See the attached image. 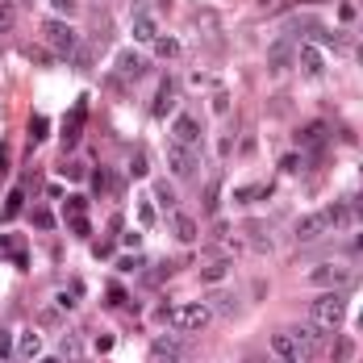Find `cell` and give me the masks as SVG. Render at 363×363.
<instances>
[{"mask_svg":"<svg viewBox=\"0 0 363 363\" xmlns=\"http://www.w3.org/2000/svg\"><path fill=\"white\" fill-rule=\"evenodd\" d=\"M322 143H326V125H301L296 130V146L301 150H322Z\"/></svg>","mask_w":363,"mask_h":363,"instance_id":"cell-15","label":"cell"},{"mask_svg":"<svg viewBox=\"0 0 363 363\" xmlns=\"http://www.w3.org/2000/svg\"><path fill=\"white\" fill-rule=\"evenodd\" d=\"M17 26V4L13 0H0V34H9Z\"/></svg>","mask_w":363,"mask_h":363,"instance_id":"cell-26","label":"cell"},{"mask_svg":"<svg viewBox=\"0 0 363 363\" xmlns=\"http://www.w3.org/2000/svg\"><path fill=\"white\" fill-rule=\"evenodd\" d=\"M34 225H42V230H50V225H55V218H50V209H34Z\"/></svg>","mask_w":363,"mask_h":363,"instance_id":"cell-34","label":"cell"},{"mask_svg":"<svg viewBox=\"0 0 363 363\" xmlns=\"http://www.w3.org/2000/svg\"><path fill=\"white\" fill-rule=\"evenodd\" d=\"M213 242H218V251H221V255H230V259H234V255H242V242H238L234 234H225V225H221L218 234H213Z\"/></svg>","mask_w":363,"mask_h":363,"instance_id":"cell-22","label":"cell"},{"mask_svg":"<svg viewBox=\"0 0 363 363\" xmlns=\"http://www.w3.org/2000/svg\"><path fill=\"white\" fill-rule=\"evenodd\" d=\"M130 172H134V176H146V159H143V155H134V163H130Z\"/></svg>","mask_w":363,"mask_h":363,"instance_id":"cell-40","label":"cell"},{"mask_svg":"<svg viewBox=\"0 0 363 363\" xmlns=\"http://www.w3.org/2000/svg\"><path fill=\"white\" fill-rule=\"evenodd\" d=\"M296 63H301V72H305V75H322V72H326L322 50H318V46H309V42H301V46H296Z\"/></svg>","mask_w":363,"mask_h":363,"instance_id":"cell-13","label":"cell"},{"mask_svg":"<svg viewBox=\"0 0 363 363\" xmlns=\"http://www.w3.org/2000/svg\"><path fill=\"white\" fill-rule=\"evenodd\" d=\"M272 355H276L280 363H305V351L296 347V338H292V330H289V326L272 334Z\"/></svg>","mask_w":363,"mask_h":363,"instance_id":"cell-7","label":"cell"},{"mask_svg":"<svg viewBox=\"0 0 363 363\" xmlns=\"http://www.w3.org/2000/svg\"><path fill=\"white\" fill-rule=\"evenodd\" d=\"M0 167H4V146H0Z\"/></svg>","mask_w":363,"mask_h":363,"instance_id":"cell-45","label":"cell"},{"mask_svg":"<svg viewBox=\"0 0 363 363\" xmlns=\"http://www.w3.org/2000/svg\"><path fill=\"white\" fill-rule=\"evenodd\" d=\"M347 255H363V234H355V238L347 242Z\"/></svg>","mask_w":363,"mask_h":363,"instance_id":"cell-39","label":"cell"},{"mask_svg":"<svg viewBox=\"0 0 363 363\" xmlns=\"http://www.w3.org/2000/svg\"><path fill=\"white\" fill-rule=\"evenodd\" d=\"M50 4H55V13H63V17L75 13V0H50Z\"/></svg>","mask_w":363,"mask_h":363,"instance_id":"cell-37","label":"cell"},{"mask_svg":"<svg viewBox=\"0 0 363 363\" xmlns=\"http://www.w3.org/2000/svg\"><path fill=\"white\" fill-rule=\"evenodd\" d=\"M125 75H130V79H138V75H143V59H138V55H130V50H125V55H117V79H125Z\"/></svg>","mask_w":363,"mask_h":363,"instance_id":"cell-17","label":"cell"},{"mask_svg":"<svg viewBox=\"0 0 363 363\" xmlns=\"http://www.w3.org/2000/svg\"><path fill=\"white\" fill-rule=\"evenodd\" d=\"M167 163H172V176H180V180H196L201 176V159H196V150L184 143H167Z\"/></svg>","mask_w":363,"mask_h":363,"instance_id":"cell-3","label":"cell"},{"mask_svg":"<svg viewBox=\"0 0 363 363\" xmlns=\"http://www.w3.org/2000/svg\"><path fill=\"white\" fill-rule=\"evenodd\" d=\"M280 172H284V176H301V172H305V150H289V155L280 159Z\"/></svg>","mask_w":363,"mask_h":363,"instance_id":"cell-24","label":"cell"},{"mask_svg":"<svg viewBox=\"0 0 363 363\" xmlns=\"http://www.w3.org/2000/svg\"><path fill=\"white\" fill-rule=\"evenodd\" d=\"M263 196H267V188H242V192H238L242 205H255V201H263Z\"/></svg>","mask_w":363,"mask_h":363,"instance_id":"cell-30","label":"cell"},{"mask_svg":"<svg viewBox=\"0 0 363 363\" xmlns=\"http://www.w3.org/2000/svg\"><path fill=\"white\" fill-rule=\"evenodd\" d=\"M134 38L138 42H159V26H155V17H134Z\"/></svg>","mask_w":363,"mask_h":363,"instance_id":"cell-18","label":"cell"},{"mask_svg":"<svg viewBox=\"0 0 363 363\" xmlns=\"http://www.w3.org/2000/svg\"><path fill=\"white\" fill-rule=\"evenodd\" d=\"M17 213H21V188L9 192V201H4V221H13Z\"/></svg>","mask_w":363,"mask_h":363,"instance_id":"cell-28","label":"cell"},{"mask_svg":"<svg viewBox=\"0 0 363 363\" xmlns=\"http://www.w3.org/2000/svg\"><path fill=\"white\" fill-rule=\"evenodd\" d=\"M292 330V338H296V347L305 351V359H313V355H322L330 347V334L318 322H301V326H289Z\"/></svg>","mask_w":363,"mask_h":363,"instance_id":"cell-4","label":"cell"},{"mask_svg":"<svg viewBox=\"0 0 363 363\" xmlns=\"http://www.w3.org/2000/svg\"><path fill=\"white\" fill-rule=\"evenodd\" d=\"M172 138L184 143V146H196V143H201V121H196L192 113H180V117H176V125H172Z\"/></svg>","mask_w":363,"mask_h":363,"instance_id":"cell-10","label":"cell"},{"mask_svg":"<svg viewBox=\"0 0 363 363\" xmlns=\"http://www.w3.org/2000/svg\"><path fill=\"white\" fill-rule=\"evenodd\" d=\"M247 234H251V247H255V251H272V238H267L259 225H247Z\"/></svg>","mask_w":363,"mask_h":363,"instance_id":"cell-29","label":"cell"},{"mask_svg":"<svg viewBox=\"0 0 363 363\" xmlns=\"http://www.w3.org/2000/svg\"><path fill=\"white\" fill-rule=\"evenodd\" d=\"M59 355L67 363H84V355H88V342H84V334L79 330H67L63 338H59Z\"/></svg>","mask_w":363,"mask_h":363,"instance_id":"cell-11","label":"cell"},{"mask_svg":"<svg viewBox=\"0 0 363 363\" xmlns=\"http://www.w3.org/2000/svg\"><path fill=\"white\" fill-rule=\"evenodd\" d=\"M292 63H296V46H292V38H280V42H272V50H267V67L280 75V72H289Z\"/></svg>","mask_w":363,"mask_h":363,"instance_id":"cell-9","label":"cell"},{"mask_svg":"<svg viewBox=\"0 0 363 363\" xmlns=\"http://www.w3.org/2000/svg\"><path fill=\"white\" fill-rule=\"evenodd\" d=\"M155 205H163V213H176V188L172 184H155Z\"/></svg>","mask_w":363,"mask_h":363,"instance_id":"cell-21","label":"cell"},{"mask_svg":"<svg viewBox=\"0 0 363 363\" xmlns=\"http://www.w3.org/2000/svg\"><path fill=\"white\" fill-rule=\"evenodd\" d=\"M326 221H330V230H342V225H351V221H355L351 201H338V205H330V209H326Z\"/></svg>","mask_w":363,"mask_h":363,"instance_id":"cell-16","label":"cell"},{"mask_svg":"<svg viewBox=\"0 0 363 363\" xmlns=\"http://www.w3.org/2000/svg\"><path fill=\"white\" fill-rule=\"evenodd\" d=\"M351 209H355V221H363V196H355V201H351Z\"/></svg>","mask_w":363,"mask_h":363,"instance_id":"cell-41","label":"cell"},{"mask_svg":"<svg viewBox=\"0 0 363 363\" xmlns=\"http://www.w3.org/2000/svg\"><path fill=\"white\" fill-rule=\"evenodd\" d=\"M351 280H355V272H351V267H342V263H330V267H313V272H309V284L330 289V292L347 289Z\"/></svg>","mask_w":363,"mask_h":363,"instance_id":"cell-6","label":"cell"},{"mask_svg":"<svg viewBox=\"0 0 363 363\" xmlns=\"http://www.w3.org/2000/svg\"><path fill=\"white\" fill-rule=\"evenodd\" d=\"M63 172H67V180H84V163H67Z\"/></svg>","mask_w":363,"mask_h":363,"instance_id":"cell-38","label":"cell"},{"mask_svg":"<svg viewBox=\"0 0 363 363\" xmlns=\"http://www.w3.org/2000/svg\"><path fill=\"white\" fill-rule=\"evenodd\" d=\"M176 238H180V242H196V221L192 218H176Z\"/></svg>","mask_w":363,"mask_h":363,"instance_id":"cell-27","label":"cell"},{"mask_svg":"<svg viewBox=\"0 0 363 363\" xmlns=\"http://www.w3.org/2000/svg\"><path fill=\"white\" fill-rule=\"evenodd\" d=\"M13 4H30V0H13Z\"/></svg>","mask_w":363,"mask_h":363,"instance_id":"cell-46","label":"cell"},{"mask_svg":"<svg viewBox=\"0 0 363 363\" xmlns=\"http://www.w3.org/2000/svg\"><path fill=\"white\" fill-rule=\"evenodd\" d=\"M180 42H176V38H163L159 34V42H155V55H159V59H180Z\"/></svg>","mask_w":363,"mask_h":363,"instance_id":"cell-25","label":"cell"},{"mask_svg":"<svg viewBox=\"0 0 363 363\" xmlns=\"http://www.w3.org/2000/svg\"><path fill=\"white\" fill-rule=\"evenodd\" d=\"M138 221L143 225H155V205L150 201H138Z\"/></svg>","mask_w":363,"mask_h":363,"instance_id":"cell-33","label":"cell"},{"mask_svg":"<svg viewBox=\"0 0 363 363\" xmlns=\"http://www.w3.org/2000/svg\"><path fill=\"white\" fill-rule=\"evenodd\" d=\"M355 63H359V67H363V42H359V46H355Z\"/></svg>","mask_w":363,"mask_h":363,"instance_id":"cell-43","label":"cell"},{"mask_svg":"<svg viewBox=\"0 0 363 363\" xmlns=\"http://www.w3.org/2000/svg\"><path fill=\"white\" fill-rule=\"evenodd\" d=\"M330 230V221H326V213H309V218H301L296 225H292V238L305 247V242H318L322 234Z\"/></svg>","mask_w":363,"mask_h":363,"instance_id":"cell-8","label":"cell"},{"mask_svg":"<svg viewBox=\"0 0 363 363\" xmlns=\"http://www.w3.org/2000/svg\"><path fill=\"white\" fill-rule=\"evenodd\" d=\"M150 363H184V342L180 338H159L150 347Z\"/></svg>","mask_w":363,"mask_h":363,"instance_id":"cell-12","label":"cell"},{"mask_svg":"<svg viewBox=\"0 0 363 363\" xmlns=\"http://www.w3.org/2000/svg\"><path fill=\"white\" fill-rule=\"evenodd\" d=\"M213 322V305L205 301H184V305H159L155 309V326H172L184 334H196Z\"/></svg>","mask_w":363,"mask_h":363,"instance_id":"cell-1","label":"cell"},{"mask_svg":"<svg viewBox=\"0 0 363 363\" xmlns=\"http://www.w3.org/2000/svg\"><path fill=\"white\" fill-rule=\"evenodd\" d=\"M138 267H143L138 255H121V259H117V272H138Z\"/></svg>","mask_w":363,"mask_h":363,"instance_id":"cell-32","label":"cell"},{"mask_svg":"<svg viewBox=\"0 0 363 363\" xmlns=\"http://www.w3.org/2000/svg\"><path fill=\"white\" fill-rule=\"evenodd\" d=\"M9 351H13V338L0 330V363H9Z\"/></svg>","mask_w":363,"mask_h":363,"instance_id":"cell-36","label":"cell"},{"mask_svg":"<svg viewBox=\"0 0 363 363\" xmlns=\"http://www.w3.org/2000/svg\"><path fill=\"white\" fill-rule=\"evenodd\" d=\"M213 309H218V313H238V301H234L230 292H221V296H218V305H213Z\"/></svg>","mask_w":363,"mask_h":363,"instance_id":"cell-31","label":"cell"},{"mask_svg":"<svg viewBox=\"0 0 363 363\" xmlns=\"http://www.w3.org/2000/svg\"><path fill=\"white\" fill-rule=\"evenodd\" d=\"M342 318H347V296L342 292H326L309 305V322H318L322 330H334Z\"/></svg>","mask_w":363,"mask_h":363,"instance_id":"cell-2","label":"cell"},{"mask_svg":"<svg viewBox=\"0 0 363 363\" xmlns=\"http://www.w3.org/2000/svg\"><path fill=\"white\" fill-rule=\"evenodd\" d=\"M38 363H67L63 355H46V359H38Z\"/></svg>","mask_w":363,"mask_h":363,"instance_id":"cell-42","label":"cell"},{"mask_svg":"<svg viewBox=\"0 0 363 363\" xmlns=\"http://www.w3.org/2000/svg\"><path fill=\"white\" fill-rule=\"evenodd\" d=\"M247 363H280V359H247Z\"/></svg>","mask_w":363,"mask_h":363,"instance_id":"cell-44","label":"cell"},{"mask_svg":"<svg viewBox=\"0 0 363 363\" xmlns=\"http://www.w3.org/2000/svg\"><path fill=\"white\" fill-rule=\"evenodd\" d=\"M225 276H230V259H213L209 267H201V280L205 284H221Z\"/></svg>","mask_w":363,"mask_h":363,"instance_id":"cell-19","label":"cell"},{"mask_svg":"<svg viewBox=\"0 0 363 363\" xmlns=\"http://www.w3.org/2000/svg\"><path fill=\"white\" fill-rule=\"evenodd\" d=\"M172 113H176V96H172V88L163 84L159 96H155V117H172Z\"/></svg>","mask_w":363,"mask_h":363,"instance_id":"cell-23","label":"cell"},{"mask_svg":"<svg viewBox=\"0 0 363 363\" xmlns=\"http://www.w3.org/2000/svg\"><path fill=\"white\" fill-rule=\"evenodd\" d=\"M330 359L334 363H351L355 359V342H351V338H334V342H330Z\"/></svg>","mask_w":363,"mask_h":363,"instance_id":"cell-20","label":"cell"},{"mask_svg":"<svg viewBox=\"0 0 363 363\" xmlns=\"http://www.w3.org/2000/svg\"><path fill=\"white\" fill-rule=\"evenodd\" d=\"M17 359H42V334L38 330H21V338H17Z\"/></svg>","mask_w":363,"mask_h":363,"instance_id":"cell-14","label":"cell"},{"mask_svg":"<svg viewBox=\"0 0 363 363\" xmlns=\"http://www.w3.org/2000/svg\"><path fill=\"white\" fill-rule=\"evenodd\" d=\"M46 130H50V125H46V117H34V134H30V138L42 143V138H46Z\"/></svg>","mask_w":363,"mask_h":363,"instance_id":"cell-35","label":"cell"},{"mask_svg":"<svg viewBox=\"0 0 363 363\" xmlns=\"http://www.w3.org/2000/svg\"><path fill=\"white\" fill-rule=\"evenodd\" d=\"M359 330H363V313H359Z\"/></svg>","mask_w":363,"mask_h":363,"instance_id":"cell-47","label":"cell"},{"mask_svg":"<svg viewBox=\"0 0 363 363\" xmlns=\"http://www.w3.org/2000/svg\"><path fill=\"white\" fill-rule=\"evenodd\" d=\"M42 38H46V46H50L55 55H72L75 50V30L63 17H50V21L42 26Z\"/></svg>","mask_w":363,"mask_h":363,"instance_id":"cell-5","label":"cell"}]
</instances>
